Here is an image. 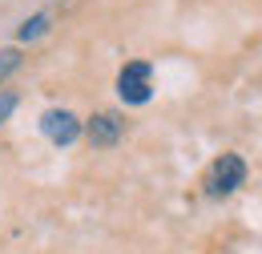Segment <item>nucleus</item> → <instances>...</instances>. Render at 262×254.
I'll list each match as a JSON object with an SVG mask.
<instances>
[{
  "label": "nucleus",
  "mask_w": 262,
  "mask_h": 254,
  "mask_svg": "<svg viewBox=\"0 0 262 254\" xmlns=\"http://www.w3.org/2000/svg\"><path fill=\"white\" fill-rule=\"evenodd\" d=\"M117 97L125 105H145L154 97V65L149 61H125L117 73Z\"/></svg>",
  "instance_id": "1"
},
{
  "label": "nucleus",
  "mask_w": 262,
  "mask_h": 254,
  "mask_svg": "<svg viewBox=\"0 0 262 254\" xmlns=\"http://www.w3.org/2000/svg\"><path fill=\"white\" fill-rule=\"evenodd\" d=\"M242 182H246V161L238 158V154H222V158L210 165V174H206V194L210 198H226Z\"/></svg>",
  "instance_id": "2"
},
{
  "label": "nucleus",
  "mask_w": 262,
  "mask_h": 254,
  "mask_svg": "<svg viewBox=\"0 0 262 254\" xmlns=\"http://www.w3.org/2000/svg\"><path fill=\"white\" fill-rule=\"evenodd\" d=\"M40 133L53 141V145H73L85 125H81V117L77 113H69V109H45L40 113Z\"/></svg>",
  "instance_id": "3"
},
{
  "label": "nucleus",
  "mask_w": 262,
  "mask_h": 254,
  "mask_svg": "<svg viewBox=\"0 0 262 254\" xmlns=\"http://www.w3.org/2000/svg\"><path fill=\"white\" fill-rule=\"evenodd\" d=\"M85 133H89V141H93L97 150H113V145L121 141V133H125V121H121L117 113H93L89 125H85Z\"/></svg>",
  "instance_id": "4"
},
{
  "label": "nucleus",
  "mask_w": 262,
  "mask_h": 254,
  "mask_svg": "<svg viewBox=\"0 0 262 254\" xmlns=\"http://www.w3.org/2000/svg\"><path fill=\"white\" fill-rule=\"evenodd\" d=\"M49 12H36V16H29L25 25H20V32H16V40H36V36H45L49 32Z\"/></svg>",
  "instance_id": "5"
},
{
  "label": "nucleus",
  "mask_w": 262,
  "mask_h": 254,
  "mask_svg": "<svg viewBox=\"0 0 262 254\" xmlns=\"http://www.w3.org/2000/svg\"><path fill=\"white\" fill-rule=\"evenodd\" d=\"M16 65H20V53H16V49H4V53H0V81H4Z\"/></svg>",
  "instance_id": "6"
},
{
  "label": "nucleus",
  "mask_w": 262,
  "mask_h": 254,
  "mask_svg": "<svg viewBox=\"0 0 262 254\" xmlns=\"http://www.w3.org/2000/svg\"><path fill=\"white\" fill-rule=\"evenodd\" d=\"M12 109H16V93H0V125L12 117Z\"/></svg>",
  "instance_id": "7"
}]
</instances>
